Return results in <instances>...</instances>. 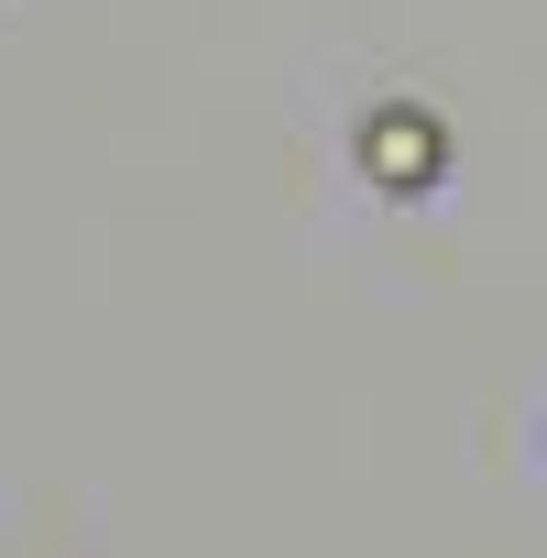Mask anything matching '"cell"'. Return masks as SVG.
<instances>
[{"label": "cell", "mask_w": 547, "mask_h": 558, "mask_svg": "<svg viewBox=\"0 0 547 558\" xmlns=\"http://www.w3.org/2000/svg\"><path fill=\"white\" fill-rule=\"evenodd\" d=\"M416 143H427L416 121H384V165H394V175H416Z\"/></svg>", "instance_id": "obj_1"}]
</instances>
